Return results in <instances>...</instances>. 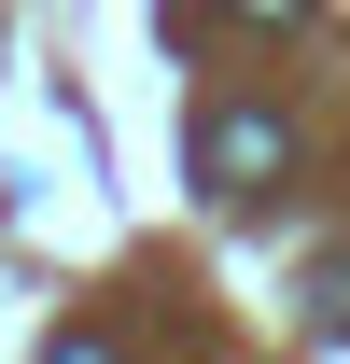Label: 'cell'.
<instances>
[{"label": "cell", "instance_id": "obj_1", "mask_svg": "<svg viewBox=\"0 0 350 364\" xmlns=\"http://www.w3.org/2000/svg\"><path fill=\"white\" fill-rule=\"evenodd\" d=\"M196 168H211V196H238L253 168H280V112H211V140H196Z\"/></svg>", "mask_w": 350, "mask_h": 364}, {"label": "cell", "instance_id": "obj_2", "mask_svg": "<svg viewBox=\"0 0 350 364\" xmlns=\"http://www.w3.org/2000/svg\"><path fill=\"white\" fill-rule=\"evenodd\" d=\"M224 14H253V28H266V14H308V0H224Z\"/></svg>", "mask_w": 350, "mask_h": 364}]
</instances>
